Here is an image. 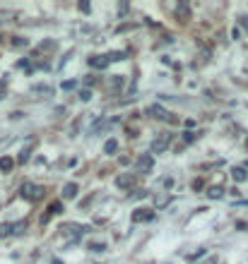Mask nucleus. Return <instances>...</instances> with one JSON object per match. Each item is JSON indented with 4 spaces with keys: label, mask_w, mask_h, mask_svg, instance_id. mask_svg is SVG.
Returning a JSON list of instances; mask_svg holds the SVG:
<instances>
[{
    "label": "nucleus",
    "mask_w": 248,
    "mask_h": 264,
    "mask_svg": "<svg viewBox=\"0 0 248 264\" xmlns=\"http://www.w3.org/2000/svg\"><path fill=\"white\" fill-rule=\"evenodd\" d=\"M19 197H24L29 202H37L44 197V187L41 185H34V182H24L22 187H19Z\"/></svg>",
    "instance_id": "f257e3e1"
},
{
    "label": "nucleus",
    "mask_w": 248,
    "mask_h": 264,
    "mask_svg": "<svg viewBox=\"0 0 248 264\" xmlns=\"http://www.w3.org/2000/svg\"><path fill=\"white\" fill-rule=\"evenodd\" d=\"M152 166H154L152 154H142L138 159V171H140V173H149V171H152Z\"/></svg>",
    "instance_id": "f03ea898"
},
{
    "label": "nucleus",
    "mask_w": 248,
    "mask_h": 264,
    "mask_svg": "<svg viewBox=\"0 0 248 264\" xmlns=\"http://www.w3.org/2000/svg\"><path fill=\"white\" fill-rule=\"evenodd\" d=\"M135 185V175L128 173V175H118L116 178V187H120V190H128V187H133Z\"/></svg>",
    "instance_id": "7ed1b4c3"
},
{
    "label": "nucleus",
    "mask_w": 248,
    "mask_h": 264,
    "mask_svg": "<svg viewBox=\"0 0 248 264\" xmlns=\"http://www.w3.org/2000/svg\"><path fill=\"white\" fill-rule=\"evenodd\" d=\"M166 146H169V135H164L162 139H154V142H152V154H157V152L162 154Z\"/></svg>",
    "instance_id": "20e7f679"
},
{
    "label": "nucleus",
    "mask_w": 248,
    "mask_h": 264,
    "mask_svg": "<svg viewBox=\"0 0 248 264\" xmlns=\"http://www.w3.org/2000/svg\"><path fill=\"white\" fill-rule=\"evenodd\" d=\"M109 63H111L109 55H92V58H89V65H92V67H106Z\"/></svg>",
    "instance_id": "39448f33"
},
{
    "label": "nucleus",
    "mask_w": 248,
    "mask_h": 264,
    "mask_svg": "<svg viewBox=\"0 0 248 264\" xmlns=\"http://www.w3.org/2000/svg\"><path fill=\"white\" fill-rule=\"evenodd\" d=\"M231 178H234L236 182H243V180L248 178L246 168H241V166H234V168H231Z\"/></svg>",
    "instance_id": "423d86ee"
},
{
    "label": "nucleus",
    "mask_w": 248,
    "mask_h": 264,
    "mask_svg": "<svg viewBox=\"0 0 248 264\" xmlns=\"http://www.w3.org/2000/svg\"><path fill=\"white\" fill-rule=\"evenodd\" d=\"M152 219H154V214L149 209H140L133 214V221H152Z\"/></svg>",
    "instance_id": "0eeeda50"
},
{
    "label": "nucleus",
    "mask_w": 248,
    "mask_h": 264,
    "mask_svg": "<svg viewBox=\"0 0 248 264\" xmlns=\"http://www.w3.org/2000/svg\"><path fill=\"white\" fill-rule=\"evenodd\" d=\"M63 197L65 200H73V197H77V185L75 182H68L63 187Z\"/></svg>",
    "instance_id": "6e6552de"
},
{
    "label": "nucleus",
    "mask_w": 248,
    "mask_h": 264,
    "mask_svg": "<svg viewBox=\"0 0 248 264\" xmlns=\"http://www.w3.org/2000/svg\"><path fill=\"white\" fill-rule=\"evenodd\" d=\"M176 15H178L181 19H188L191 17V8H188L185 3H178V5H176Z\"/></svg>",
    "instance_id": "1a4fd4ad"
},
{
    "label": "nucleus",
    "mask_w": 248,
    "mask_h": 264,
    "mask_svg": "<svg viewBox=\"0 0 248 264\" xmlns=\"http://www.w3.org/2000/svg\"><path fill=\"white\" fill-rule=\"evenodd\" d=\"M116 149H118V139H106V144H104V154H116Z\"/></svg>",
    "instance_id": "9d476101"
},
{
    "label": "nucleus",
    "mask_w": 248,
    "mask_h": 264,
    "mask_svg": "<svg viewBox=\"0 0 248 264\" xmlns=\"http://www.w3.org/2000/svg\"><path fill=\"white\" fill-rule=\"evenodd\" d=\"M12 166H15V161H12L10 156H3V159H0V171L10 173V171H12Z\"/></svg>",
    "instance_id": "9b49d317"
},
{
    "label": "nucleus",
    "mask_w": 248,
    "mask_h": 264,
    "mask_svg": "<svg viewBox=\"0 0 248 264\" xmlns=\"http://www.w3.org/2000/svg\"><path fill=\"white\" fill-rule=\"evenodd\" d=\"M222 195H224V190H222L220 185H214V187H210V190H207V197H210V200H220Z\"/></svg>",
    "instance_id": "f8f14e48"
},
{
    "label": "nucleus",
    "mask_w": 248,
    "mask_h": 264,
    "mask_svg": "<svg viewBox=\"0 0 248 264\" xmlns=\"http://www.w3.org/2000/svg\"><path fill=\"white\" fill-rule=\"evenodd\" d=\"M149 113H152L154 118H166V116H169V113H166L162 106H152V108H149Z\"/></svg>",
    "instance_id": "ddd939ff"
},
{
    "label": "nucleus",
    "mask_w": 248,
    "mask_h": 264,
    "mask_svg": "<svg viewBox=\"0 0 248 264\" xmlns=\"http://www.w3.org/2000/svg\"><path fill=\"white\" fill-rule=\"evenodd\" d=\"M32 146H34V144H29L27 149H22V152H19V161H22V164H27V161H29V156H32Z\"/></svg>",
    "instance_id": "4468645a"
},
{
    "label": "nucleus",
    "mask_w": 248,
    "mask_h": 264,
    "mask_svg": "<svg viewBox=\"0 0 248 264\" xmlns=\"http://www.w3.org/2000/svg\"><path fill=\"white\" fill-rule=\"evenodd\" d=\"M22 231H27V223H24V221H19V223H12V233H22Z\"/></svg>",
    "instance_id": "2eb2a0df"
},
{
    "label": "nucleus",
    "mask_w": 248,
    "mask_h": 264,
    "mask_svg": "<svg viewBox=\"0 0 248 264\" xmlns=\"http://www.w3.org/2000/svg\"><path fill=\"white\" fill-rule=\"evenodd\" d=\"M60 207H63L60 202H53V204L48 207V214H58V211H60Z\"/></svg>",
    "instance_id": "dca6fc26"
},
{
    "label": "nucleus",
    "mask_w": 248,
    "mask_h": 264,
    "mask_svg": "<svg viewBox=\"0 0 248 264\" xmlns=\"http://www.w3.org/2000/svg\"><path fill=\"white\" fill-rule=\"evenodd\" d=\"M126 58V53H109V60L111 63H116V60H123Z\"/></svg>",
    "instance_id": "f3484780"
},
{
    "label": "nucleus",
    "mask_w": 248,
    "mask_h": 264,
    "mask_svg": "<svg viewBox=\"0 0 248 264\" xmlns=\"http://www.w3.org/2000/svg\"><path fill=\"white\" fill-rule=\"evenodd\" d=\"M89 250H92V252H104V250H106V245H104V243H94V245H89Z\"/></svg>",
    "instance_id": "a211bd4d"
},
{
    "label": "nucleus",
    "mask_w": 248,
    "mask_h": 264,
    "mask_svg": "<svg viewBox=\"0 0 248 264\" xmlns=\"http://www.w3.org/2000/svg\"><path fill=\"white\" fill-rule=\"evenodd\" d=\"M80 99H82V101H89V99H92V91H89V89L80 91Z\"/></svg>",
    "instance_id": "6ab92c4d"
},
{
    "label": "nucleus",
    "mask_w": 248,
    "mask_h": 264,
    "mask_svg": "<svg viewBox=\"0 0 248 264\" xmlns=\"http://www.w3.org/2000/svg\"><path fill=\"white\" fill-rule=\"evenodd\" d=\"M241 27H243V29H246V31H248V17H246V15H241Z\"/></svg>",
    "instance_id": "aec40b11"
},
{
    "label": "nucleus",
    "mask_w": 248,
    "mask_h": 264,
    "mask_svg": "<svg viewBox=\"0 0 248 264\" xmlns=\"http://www.w3.org/2000/svg\"><path fill=\"white\" fill-rule=\"evenodd\" d=\"M193 190H195V192L202 190V180H193Z\"/></svg>",
    "instance_id": "412c9836"
},
{
    "label": "nucleus",
    "mask_w": 248,
    "mask_h": 264,
    "mask_svg": "<svg viewBox=\"0 0 248 264\" xmlns=\"http://www.w3.org/2000/svg\"><path fill=\"white\" fill-rule=\"evenodd\" d=\"M77 8L82 10V12H89V3H80V5H77Z\"/></svg>",
    "instance_id": "4be33fe9"
},
{
    "label": "nucleus",
    "mask_w": 248,
    "mask_h": 264,
    "mask_svg": "<svg viewBox=\"0 0 248 264\" xmlns=\"http://www.w3.org/2000/svg\"><path fill=\"white\" fill-rule=\"evenodd\" d=\"M195 139V132H185V142H193Z\"/></svg>",
    "instance_id": "5701e85b"
},
{
    "label": "nucleus",
    "mask_w": 248,
    "mask_h": 264,
    "mask_svg": "<svg viewBox=\"0 0 248 264\" xmlns=\"http://www.w3.org/2000/svg\"><path fill=\"white\" fill-rule=\"evenodd\" d=\"M73 87H75V80H70V82L63 84V89H73Z\"/></svg>",
    "instance_id": "b1692460"
},
{
    "label": "nucleus",
    "mask_w": 248,
    "mask_h": 264,
    "mask_svg": "<svg viewBox=\"0 0 248 264\" xmlns=\"http://www.w3.org/2000/svg\"><path fill=\"white\" fill-rule=\"evenodd\" d=\"M207 264H217V257H210V259H207Z\"/></svg>",
    "instance_id": "393cba45"
},
{
    "label": "nucleus",
    "mask_w": 248,
    "mask_h": 264,
    "mask_svg": "<svg viewBox=\"0 0 248 264\" xmlns=\"http://www.w3.org/2000/svg\"><path fill=\"white\" fill-rule=\"evenodd\" d=\"M51 264H63V262L60 259H51Z\"/></svg>",
    "instance_id": "a878e982"
},
{
    "label": "nucleus",
    "mask_w": 248,
    "mask_h": 264,
    "mask_svg": "<svg viewBox=\"0 0 248 264\" xmlns=\"http://www.w3.org/2000/svg\"><path fill=\"white\" fill-rule=\"evenodd\" d=\"M246 166H248V164H246Z\"/></svg>",
    "instance_id": "bb28decb"
}]
</instances>
